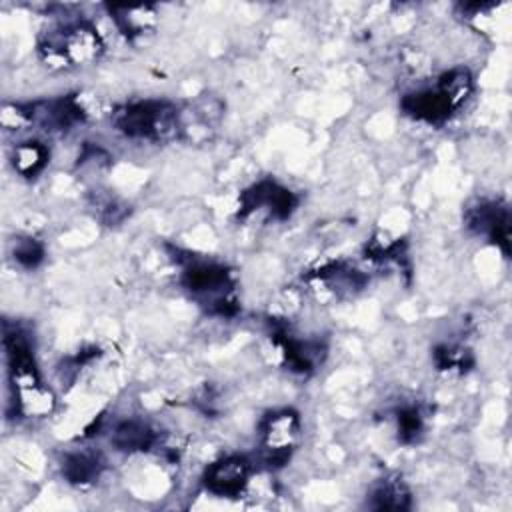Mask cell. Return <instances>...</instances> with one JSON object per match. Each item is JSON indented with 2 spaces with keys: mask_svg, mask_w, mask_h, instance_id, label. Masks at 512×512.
<instances>
[{
  "mask_svg": "<svg viewBox=\"0 0 512 512\" xmlns=\"http://www.w3.org/2000/svg\"><path fill=\"white\" fill-rule=\"evenodd\" d=\"M110 16L116 28L130 40L140 38L154 30L156 26V8L150 4L144 6H108Z\"/></svg>",
  "mask_w": 512,
  "mask_h": 512,
  "instance_id": "cell-10",
  "label": "cell"
},
{
  "mask_svg": "<svg viewBox=\"0 0 512 512\" xmlns=\"http://www.w3.org/2000/svg\"><path fill=\"white\" fill-rule=\"evenodd\" d=\"M12 256L14 260L22 266V268H36L42 260H44V246L30 236H20L14 240V248H12Z\"/></svg>",
  "mask_w": 512,
  "mask_h": 512,
  "instance_id": "cell-15",
  "label": "cell"
},
{
  "mask_svg": "<svg viewBox=\"0 0 512 512\" xmlns=\"http://www.w3.org/2000/svg\"><path fill=\"white\" fill-rule=\"evenodd\" d=\"M374 510H406L410 508V492L400 480H382L370 494Z\"/></svg>",
  "mask_w": 512,
  "mask_h": 512,
  "instance_id": "cell-14",
  "label": "cell"
},
{
  "mask_svg": "<svg viewBox=\"0 0 512 512\" xmlns=\"http://www.w3.org/2000/svg\"><path fill=\"white\" fill-rule=\"evenodd\" d=\"M396 420H398V438H400L402 442H406V444H408V442H414V440L420 436L422 428H424L422 414H420V410H418L416 406L402 408V410L398 412Z\"/></svg>",
  "mask_w": 512,
  "mask_h": 512,
  "instance_id": "cell-16",
  "label": "cell"
},
{
  "mask_svg": "<svg viewBox=\"0 0 512 512\" xmlns=\"http://www.w3.org/2000/svg\"><path fill=\"white\" fill-rule=\"evenodd\" d=\"M468 228L476 234L486 236L492 244H498L508 256V238H510V216L508 208L498 202H480L470 208L466 214Z\"/></svg>",
  "mask_w": 512,
  "mask_h": 512,
  "instance_id": "cell-8",
  "label": "cell"
},
{
  "mask_svg": "<svg viewBox=\"0 0 512 512\" xmlns=\"http://www.w3.org/2000/svg\"><path fill=\"white\" fill-rule=\"evenodd\" d=\"M182 286L210 314L230 316L238 308L234 296V278L222 264L190 260L182 272Z\"/></svg>",
  "mask_w": 512,
  "mask_h": 512,
  "instance_id": "cell-3",
  "label": "cell"
},
{
  "mask_svg": "<svg viewBox=\"0 0 512 512\" xmlns=\"http://www.w3.org/2000/svg\"><path fill=\"white\" fill-rule=\"evenodd\" d=\"M102 468H104V464H102L100 456L92 454V452H72V454H66L64 462H62L64 478L76 486L94 482L100 476Z\"/></svg>",
  "mask_w": 512,
  "mask_h": 512,
  "instance_id": "cell-13",
  "label": "cell"
},
{
  "mask_svg": "<svg viewBox=\"0 0 512 512\" xmlns=\"http://www.w3.org/2000/svg\"><path fill=\"white\" fill-rule=\"evenodd\" d=\"M110 442L116 450L134 454V452L150 450L158 442V436L146 422L124 420L114 426Z\"/></svg>",
  "mask_w": 512,
  "mask_h": 512,
  "instance_id": "cell-11",
  "label": "cell"
},
{
  "mask_svg": "<svg viewBox=\"0 0 512 512\" xmlns=\"http://www.w3.org/2000/svg\"><path fill=\"white\" fill-rule=\"evenodd\" d=\"M102 50L98 30L84 20L60 24L40 42V56L52 68L86 66L98 60Z\"/></svg>",
  "mask_w": 512,
  "mask_h": 512,
  "instance_id": "cell-2",
  "label": "cell"
},
{
  "mask_svg": "<svg viewBox=\"0 0 512 512\" xmlns=\"http://www.w3.org/2000/svg\"><path fill=\"white\" fill-rule=\"evenodd\" d=\"M114 128L132 140L168 142L180 136V110L166 100H140L112 112Z\"/></svg>",
  "mask_w": 512,
  "mask_h": 512,
  "instance_id": "cell-1",
  "label": "cell"
},
{
  "mask_svg": "<svg viewBox=\"0 0 512 512\" xmlns=\"http://www.w3.org/2000/svg\"><path fill=\"white\" fill-rule=\"evenodd\" d=\"M50 160V150L40 140L18 142L12 150V166L24 178L38 176Z\"/></svg>",
  "mask_w": 512,
  "mask_h": 512,
  "instance_id": "cell-12",
  "label": "cell"
},
{
  "mask_svg": "<svg viewBox=\"0 0 512 512\" xmlns=\"http://www.w3.org/2000/svg\"><path fill=\"white\" fill-rule=\"evenodd\" d=\"M402 110L414 120H422L426 124H442L444 120L450 118L456 106L436 84L434 90L430 88V90L406 94L402 98Z\"/></svg>",
  "mask_w": 512,
  "mask_h": 512,
  "instance_id": "cell-9",
  "label": "cell"
},
{
  "mask_svg": "<svg viewBox=\"0 0 512 512\" xmlns=\"http://www.w3.org/2000/svg\"><path fill=\"white\" fill-rule=\"evenodd\" d=\"M252 462L242 454H230L212 462L202 476L204 488L220 498H236L248 486Z\"/></svg>",
  "mask_w": 512,
  "mask_h": 512,
  "instance_id": "cell-5",
  "label": "cell"
},
{
  "mask_svg": "<svg viewBox=\"0 0 512 512\" xmlns=\"http://www.w3.org/2000/svg\"><path fill=\"white\" fill-rule=\"evenodd\" d=\"M264 462L270 468H280L290 460V454L300 438V416L294 410L270 412L260 426Z\"/></svg>",
  "mask_w": 512,
  "mask_h": 512,
  "instance_id": "cell-4",
  "label": "cell"
},
{
  "mask_svg": "<svg viewBox=\"0 0 512 512\" xmlns=\"http://www.w3.org/2000/svg\"><path fill=\"white\" fill-rule=\"evenodd\" d=\"M298 206V198L288 188L272 182L262 180L250 190H246L240 198V214L246 216L254 210H268V214L276 220H286Z\"/></svg>",
  "mask_w": 512,
  "mask_h": 512,
  "instance_id": "cell-7",
  "label": "cell"
},
{
  "mask_svg": "<svg viewBox=\"0 0 512 512\" xmlns=\"http://www.w3.org/2000/svg\"><path fill=\"white\" fill-rule=\"evenodd\" d=\"M30 124H38L48 132H66L86 118L84 106L76 96H60L26 106Z\"/></svg>",
  "mask_w": 512,
  "mask_h": 512,
  "instance_id": "cell-6",
  "label": "cell"
}]
</instances>
